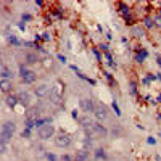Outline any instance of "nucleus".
Here are the masks:
<instances>
[{
	"label": "nucleus",
	"mask_w": 161,
	"mask_h": 161,
	"mask_svg": "<svg viewBox=\"0 0 161 161\" xmlns=\"http://www.w3.org/2000/svg\"><path fill=\"white\" fill-rule=\"evenodd\" d=\"M15 131H16V124H15L13 121L3 122V126H2V142H3V143L10 142V140L13 139Z\"/></svg>",
	"instance_id": "f257e3e1"
},
{
	"label": "nucleus",
	"mask_w": 161,
	"mask_h": 161,
	"mask_svg": "<svg viewBox=\"0 0 161 161\" xmlns=\"http://www.w3.org/2000/svg\"><path fill=\"white\" fill-rule=\"evenodd\" d=\"M37 134H39V139L47 140V139H50V137H53V134H55V127H53L52 124H45V126H42V127L37 131Z\"/></svg>",
	"instance_id": "f03ea898"
},
{
	"label": "nucleus",
	"mask_w": 161,
	"mask_h": 161,
	"mask_svg": "<svg viewBox=\"0 0 161 161\" xmlns=\"http://www.w3.org/2000/svg\"><path fill=\"white\" fill-rule=\"evenodd\" d=\"M55 145L60 147V148H66V147L71 145V137L68 134H60L55 137Z\"/></svg>",
	"instance_id": "7ed1b4c3"
},
{
	"label": "nucleus",
	"mask_w": 161,
	"mask_h": 161,
	"mask_svg": "<svg viewBox=\"0 0 161 161\" xmlns=\"http://www.w3.org/2000/svg\"><path fill=\"white\" fill-rule=\"evenodd\" d=\"M95 118H97V121L100 122V121H105V119L108 118V111H107V108H105V105H102V103H98L97 107H95Z\"/></svg>",
	"instance_id": "20e7f679"
},
{
	"label": "nucleus",
	"mask_w": 161,
	"mask_h": 161,
	"mask_svg": "<svg viewBox=\"0 0 161 161\" xmlns=\"http://www.w3.org/2000/svg\"><path fill=\"white\" fill-rule=\"evenodd\" d=\"M34 94L37 95V97H45V95L52 94V85L49 84H40L36 87V90H34Z\"/></svg>",
	"instance_id": "39448f33"
},
{
	"label": "nucleus",
	"mask_w": 161,
	"mask_h": 161,
	"mask_svg": "<svg viewBox=\"0 0 161 161\" xmlns=\"http://www.w3.org/2000/svg\"><path fill=\"white\" fill-rule=\"evenodd\" d=\"M95 107H97V105H95L94 100H90V98H82L81 100V108L84 109L85 113H94Z\"/></svg>",
	"instance_id": "423d86ee"
},
{
	"label": "nucleus",
	"mask_w": 161,
	"mask_h": 161,
	"mask_svg": "<svg viewBox=\"0 0 161 161\" xmlns=\"http://www.w3.org/2000/svg\"><path fill=\"white\" fill-rule=\"evenodd\" d=\"M16 97H18V100H19V103L23 105V107H29L31 105V94L29 92H19L18 95H16Z\"/></svg>",
	"instance_id": "0eeeda50"
},
{
	"label": "nucleus",
	"mask_w": 161,
	"mask_h": 161,
	"mask_svg": "<svg viewBox=\"0 0 161 161\" xmlns=\"http://www.w3.org/2000/svg\"><path fill=\"white\" fill-rule=\"evenodd\" d=\"M131 36L135 39H142L145 37V27L143 26H132L131 27Z\"/></svg>",
	"instance_id": "6e6552de"
},
{
	"label": "nucleus",
	"mask_w": 161,
	"mask_h": 161,
	"mask_svg": "<svg viewBox=\"0 0 161 161\" xmlns=\"http://www.w3.org/2000/svg\"><path fill=\"white\" fill-rule=\"evenodd\" d=\"M36 77H37V74L34 73V71H27L24 76H21V81L24 82V84H32V82L36 81Z\"/></svg>",
	"instance_id": "1a4fd4ad"
},
{
	"label": "nucleus",
	"mask_w": 161,
	"mask_h": 161,
	"mask_svg": "<svg viewBox=\"0 0 161 161\" xmlns=\"http://www.w3.org/2000/svg\"><path fill=\"white\" fill-rule=\"evenodd\" d=\"M87 160H89V152L85 148L76 152V155H74V161H87Z\"/></svg>",
	"instance_id": "9d476101"
},
{
	"label": "nucleus",
	"mask_w": 161,
	"mask_h": 161,
	"mask_svg": "<svg viewBox=\"0 0 161 161\" xmlns=\"http://www.w3.org/2000/svg\"><path fill=\"white\" fill-rule=\"evenodd\" d=\"M24 61L27 64H36L37 61H39V57H37V53H32V52H27L24 55Z\"/></svg>",
	"instance_id": "9b49d317"
},
{
	"label": "nucleus",
	"mask_w": 161,
	"mask_h": 161,
	"mask_svg": "<svg viewBox=\"0 0 161 161\" xmlns=\"http://www.w3.org/2000/svg\"><path fill=\"white\" fill-rule=\"evenodd\" d=\"M92 129H94V134L102 135V137H105V135L108 134V132H107V129H105L103 126L100 124V122H94V127H92Z\"/></svg>",
	"instance_id": "f8f14e48"
},
{
	"label": "nucleus",
	"mask_w": 161,
	"mask_h": 161,
	"mask_svg": "<svg viewBox=\"0 0 161 161\" xmlns=\"http://www.w3.org/2000/svg\"><path fill=\"white\" fill-rule=\"evenodd\" d=\"M40 116V109L39 108H29L26 111V118L27 119H39Z\"/></svg>",
	"instance_id": "ddd939ff"
},
{
	"label": "nucleus",
	"mask_w": 161,
	"mask_h": 161,
	"mask_svg": "<svg viewBox=\"0 0 161 161\" xmlns=\"http://www.w3.org/2000/svg\"><path fill=\"white\" fill-rule=\"evenodd\" d=\"M79 122H81V126L84 129H92L94 127V122L89 119V116H82V118H79Z\"/></svg>",
	"instance_id": "4468645a"
},
{
	"label": "nucleus",
	"mask_w": 161,
	"mask_h": 161,
	"mask_svg": "<svg viewBox=\"0 0 161 161\" xmlns=\"http://www.w3.org/2000/svg\"><path fill=\"white\" fill-rule=\"evenodd\" d=\"M2 79H5V81L13 79V73H11V69H10L8 66H5V64L2 66Z\"/></svg>",
	"instance_id": "2eb2a0df"
},
{
	"label": "nucleus",
	"mask_w": 161,
	"mask_h": 161,
	"mask_svg": "<svg viewBox=\"0 0 161 161\" xmlns=\"http://www.w3.org/2000/svg\"><path fill=\"white\" fill-rule=\"evenodd\" d=\"M5 103L8 105L10 108H15L16 103H19V100H18V97H15V95H8V97L5 98Z\"/></svg>",
	"instance_id": "dca6fc26"
},
{
	"label": "nucleus",
	"mask_w": 161,
	"mask_h": 161,
	"mask_svg": "<svg viewBox=\"0 0 161 161\" xmlns=\"http://www.w3.org/2000/svg\"><path fill=\"white\" fill-rule=\"evenodd\" d=\"M156 24H155V19L152 18V16H145L143 18V27L145 29H152V27H155Z\"/></svg>",
	"instance_id": "f3484780"
},
{
	"label": "nucleus",
	"mask_w": 161,
	"mask_h": 161,
	"mask_svg": "<svg viewBox=\"0 0 161 161\" xmlns=\"http://www.w3.org/2000/svg\"><path fill=\"white\" fill-rule=\"evenodd\" d=\"M147 57H148V52H147L145 49H142L139 53L135 55V61H137V63H143V60H145Z\"/></svg>",
	"instance_id": "a211bd4d"
},
{
	"label": "nucleus",
	"mask_w": 161,
	"mask_h": 161,
	"mask_svg": "<svg viewBox=\"0 0 161 161\" xmlns=\"http://www.w3.org/2000/svg\"><path fill=\"white\" fill-rule=\"evenodd\" d=\"M119 11H121L124 16L131 15V13H129V11H131V10H129V5H127V3H124V2H119Z\"/></svg>",
	"instance_id": "6ab92c4d"
},
{
	"label": "nucleus",
	"mask_w": 161,
	"mask_h": 161,
	"mask_svg": "<svg viewBox=\"0 0 161 161\" xmlns=\"http://www.w3.org/2000/svg\"><path fill=\"white\" fill-rule=\"evenodd\" d=\"M8 42L11 44V45H15V47H19L21 45V42H19V39L15 36V34H10L8 36Z\"/></svg>",
	"instance_id": "aec40b11"
},
{
	"label": "nucleus",
	"mask_w": 161,
	"mask_h": 161,
	"mask_svg": "<svg viewBox=\"0 0 161 161\" xmlns=\"http://www.w3.org/2000/svg\"><path fill=\"white\" fill-rule=\"evenodd\" d=\"M10 90H11V82L2 79V92H3V94H6V92H10Z\"/></svg>",
	"instance_id": "412c9836"
},
{
	"label": "nucleus",
	"mask_w": 161,
	"mask_h": 161,
	"mask_svg": "<svg viewBox=\"0 0 161 161\" xmlns=\"http://www.w3.org/2000/svg\"><path fill=\"white\" fill-rule=\"evenodd\" d=\"M105 58H107V61H108V64L111 68H116V63L113 61V57H111V53L109 52H105Z\"/></svg>",
	"instance_id": "4be33fe9"
},
{
	"label": "nucleus",
	"mask_w": 161,
	"mask_h": 161,
	"mask_svg": "<svg viewBox=\"0 0 161 161\" xmlns=\"http://www.w3.org/2000/svg\"><path fill=\"white\" fill-rule=\"evenodd\" d=\"M129 92H131V95L137 94V82L135 81H131V84H129Z\"/></svg>",
	"instance_id": "5701e85b"
},
{
	"label": "nucleus",
	"mask_w": 161,
	"mask_h": 161,
	"mask_svg": "<svg viewBox=\"0 0 161 161\" xmlns=\"http://www.w3.org/2000/svg\"><path fill=\"white\" fill-rule=\"evenodd\" d=\"M105 156H107V155H105V150L103 148H97V150H95V158H105Z\"/></svg>",
	"instance_id": "b1692460"
},
{
	"label": "nucleus",
	"mask_w": 161,
	"mask_h": 161,
	"mask_svg": "<svg viewBox=\"0 0 161 161\" xmlns=\"http://www.w3.org/2000/svg\"><path fill=\"white\" fill-rule=\"evenodd\" d=\"M26 129H34L36 127V119H26Z\"/></svg>",
	"instance_id": "393cba45"
},
{
	"label": "nucleus",
	"mask_w": 161,
	"mask_h": 161,
	"mask_svg": "<svg viewBox=\"0 0 161 161\" xmlns=\"http://www.w3.org/2000/svg\"><path fill=\"white\" fill-rule=\"evenodd\" d=\"M111 107H113V109H114V113H116V114H118V116H121V109H119V107H118V103H116V102H113V105H111Z\"/></svg>",
	"instance_id": "a878e982"
},
{
	"label": "nucleus",
	"mask_w": 161,
	"mask_h": 161,
	"mask_svg": "<svg viewBox=\"0 0 161 161\" xmlns=\"http://www.w3.org/2000/svg\"><path fill=\"white\" fill-rule=\"evenodd\" d=\"M32 19V16L29 15V13H23V16H21V21H31Z\"/></svg>",
	"instance_id": "bb28decb"
},
{
	"label": "nucleus",
	"mask_w": 161,
	"mask_h": 161,
	"mask_svg": "<svg viewBox=\"0 0 161 161\" xmlns=\"http://www.w3.org/2000/svg\"><path fill=\"white\" fill-rule=\"evenodd\" d=\"M124 21H126V24H132V21H134V18H132V15H127V16H124Z\"/></svg>",
	"instance_id": "cd10ccee"
},
{
	"label": "nucleus",
	"mask_w": 161,
	"mask_h": 161,
	"mask_svg": "<svg viewBox=\"0 0 161 161\" xmlns=\"http://www.w3.org/2000/svg\"><path fill=\"white\" fill-rule=\"evenodd\" d=\"M105 77H107V79L109 81V84H114V79H113V76H111V74H109V73H107V71H105Z\"/></svg>",
	"instance_id": "c85d7f7f"
},
{
	"label": "nucleus",
	"mask_w": 161,
	"mask_h": 161,
	"mask_svg": "<svg viewBox=\"0 0 161 161\" xmlns=\"http://www.w3.org/2000/svg\"><path fill=\"white\" fill-rule=\"evenodd\" d=\"M23 137H24V139H29L31 137V129H24V131H23V134H21Z\"/></svg>",
	"instance_id": "c756f323"
},
{
	"label": "nucleus",
	"mask_w": 161,
	"mask_h": 161,
	"mask_svg": "<svg viewBox=\"0 0 161 161\" xmlns=\"http://www.w3.org/2000/svg\"><path fill=\"white\" fill-rule=\"evenodd\" d=\"M153 19H155V24L158 26V27H161V16L158 15V16H155V18H153Z\"/></svg>",
	"instance_id": "7c9ffc66"
},
{
	"label": "nucleus",
	"mask_w": 161,
	"mask_h": 161,
	"mask_svg": "<svg viewBox=\"0 0 161 161\" xmlns=\"http://www.w3.org/2000/svg\"><path fill=\"white\" fill-rule=\"evenodd\" d=\"M47 160L49 161H57V156H55L53 153H47Z\"/></svg>",
	"instance_id": "2f4dec72"
},
{
	"label": "nucleus",
	"mask_w": 161,
	"mask_h": 161,
	"mask_svg": "<svg viewBox=\"0 0 161 161\" xmlns=\"http://www.w3.org/2000/svg\"><path fill=\"white\" fill-rule=\"evenodd\" d=\"M63 161H74V156H69V155H63Z\"/></svg>",
	"instance_id": "473e14b6"
},
{
	"label": "nucleus",
	"mask_w": 161,
	"mask_h": 161,
	"mask_svg": "<svg viewBox=\"0 0 161 161\" xmlns=\"http://www.w3.org/2000/svg\"><path fill=\"white\" fill-rule=\"evenodd\" d=\"M71 116H73L74 119H77L79 118V111H77V109H73V111H71Z\"/></svg>",
	"instance_id": "72a5a7b5"
},
{
	"label": "nucleus",
	"mask_w": 161,
	"mask_h": 161,
	"mask_svg": "<svg viewBox=\"0 0 161 161\" xmlns=\"http://www.w3.org/2000/svg\"><path fill=\"white\" fill-rule=\"evenodd\" d=\"M18 27H19L21 31H26V24H24V21H19V23H18Z\"/></svg>",
	"instance_id": "f704fd0d"
},
{
	"label": "nucleus",
	"mask_w": 161,
	"mask_h": 161,
	"mask_svg": "<svg viewBox=\"0 0 161 161\" xmlns=\"http://www.w3.org/2000/svg\"><path fill=\"white\" fill-rule=\"evenodd\" d=\"M50 39H52V36H50V32H45V34H44V40H45V42H49Z\"/></svg>",
	"instance_id": "c9c22d12"
},
{
	"label": "nucleus",
	"mask_w": 161,
	"mask_h": 161,
	"mask_svg": "<svg viewBox=\"0 0 161 161\" xmlns=\"http://www.w3.org/2000/svg\"><path fill=\"white\" fill-rule=\"evenodd\" d=\"M58 60H60L61 63H66V57H64V55H58Z\"/></svg>",
	"instance_id": "e433bc0d"
},
{
	"label": "nucleus",
	"mask_w": 161,
	"mask_h": 161,
	"mask_svg": "<svg viewBox=\"0 0 161 161\" xmlns=\"http://www.w3.org/2000/svg\"><path fill=\"white\" fill-rule=\"evenodd\" d=\"M100 49L103 50V52H109V50H108V45H107V44H102V45H100Z\"/></svg>",
	"instance_id": "4c0bfd02"
},
{
	"label": "nucleus",
	"mask_w": 161,
	"mask_h": 161,
	"mask_svg": "<svg viewBox=\"0 0 161 161\" xmlns=\"http://www.w3.org/2000/svg\"><path fill=\"white\" fill-rule=\"evenodd\" d=\"M147 142H148L150 145H152V143H153V145H155V143H156V140L153 139V137H148V140H147Z\"/></svg>",
	"instance_id": "58836bf2"
},
{
	"label": "nucleus",
	"mask_w": 161,
	"mask_h": 161,
	"mask_svg": "<svg viewBox=\"0 0 161 161\" xmlns=\"http://www.w3.org/2000/svg\"><path fill=\"white\" fill-rule=\"evenodd\" d=\"M142 82H143L145 85H148V84H150V77H148V76H147V77H143V81H142Z\"/></svg>",
	"instance_id": "ea45409f"
},
{
	"label": "nucleus",
	"mask_w": 161,
	"mask_h": 161,
	"mask_svg": "<svg viewBox=\"0 0 161 161\" xmlns=\"http://www.w3.org/2000/svg\"><path fill=\"white\" fill-rule=\"evenodd\" d=\"M94 53H95V57H97V60H102V58H100V53H98L97 49H94Z\"/></svg>",
	"instance_id": "a19ab883"
},
{
	"label": "nucleus",
	"mask_w": 161,
	"mask_h": 161,
	"mask_svg": "<svg viewBox=\"0 0 161 161\" xmlns=\"http://www.w3.org/2000/svg\"><path fill=\"white\" fill-rule=\"evenodd\" d=\"M2 153H6V143L2 142Z\"/></svg>",
	"instance_id": "79ce46f5"
},
{
	"label": "nucleus",
	"mask_w": 161,
	"mask_h": 161,
	"mask_svg": "<svg viewBox=\"0 0 161 161\" xmlns=\"http://www.w3.org/2000/svg\"><path fill=\"white\" fill-rule=\"evenodd\" d=\"M36 5L37 6H44V2H42V0H36Z\"/></svg>",
	"instance_id": "37998d69"
},
{
	"label": "nucleus",
	"mask_w": 161,
	"mask_h": 161,
	"mask_svg": "<svg viewBox=\"0 0 161 161\" xmlns=\"http://www.w3.org/2000/svg\"><path fill=\"white\" fill-rule=\"evenodd\" d=\"M158 103H161V94L158 95Z\"/></svg>",
	"instance_id": "c03bdc74"
},
{
	"label": "nucleus",
	"mask_w": 161,
	"mask_h": 161,
	"mask_svg": "<svg viewBox=\"0 0 161 161\" xmlns=\"http://www.w3.org/2000/svg\"><path fill=\"white\" fill-rule=\"evenodd\" d=\"M158 64H160V66H161V58H158Z\"/></svg>",
	"instance_id": "a18cd8bd"
},
{
	"label": "nucleus",
	"mask_w": 161,
	"mask_h": 161,
	"mask_svg": "<svg viewBox=\"0 0 161 161\" xmlns=\"http://www.w3.org/2000/svg\"><path fill=\"white\" fill-rule=\"evenodd\" d=\"M160 16H161V10H160Z\"/></svg>",
	"instance_id": "49530a36"
},
{
	"label": "nucleus",
	"mask_w": 161,
	"mask_h": 161,
	"mask_svg": "<svg viewBox=\"0 0 161 161\" xmlns=\"http://www.w3.org/2000/svg\"><path fill=\"white\" fill-rule=\"evenodd\" d=\"M160 137H161V131H160Z\"/></svg>",
	"instance_id": "de8ad7c7"
},
{
	"label": "nucleus",
	"mask_w": 161,
	"mask_h": 161,
	"mask_svg": "<svg viewBox=\"0 0 161 161\" xmlns=\"http://www.w3.org/2000/svg\"><path fill=\"white\" fill-rule=\"evenodd\" d=\"M160 6H161V2H160Z\"/></svg>",
	"instance_id": "09e8293b"
}]
</instances>
